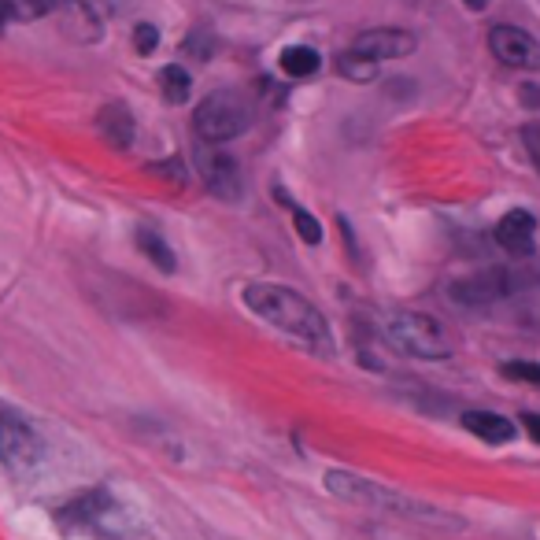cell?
Masks as SVG:
<instances>
[{"mask_svg":"<svg viewBox=\"0 0 540 540\" xmlns=\"http://www.w3.org/2000/svg\"><path fill=\"white\" fill-rule=\"evenodd\" d=\"M245 304L256 319H263L274 330H282L296 344H304L311 352H333L330 322L322 319V311L307 296L274 282H252L245 289Z\"/></svg>","mask_w":540,"mask_h":540,"instance_id":"cell-1","label":"cell"},{"mask_svg":"<svg viewBox=\"0 0 540 540\" xmlns=\"http://www.w3.org/2000/svg\"><path fill=\"white\" fill-rule=\"evenodd\" d=\"M326 489H330L333 496L348 500V504L370 507V511H381V515L422 518V522H433V526H448V522H452V518H444L441 511H433V507L426 504H415V500L393 492L389 485H374V481L367 478H356V474H348V470H330V474H326Z\"/></svg>","mask_w":540,"mask_h":540,"instance_id":"cell-2","label":"cell"},{"mask_svg":"<svg viewBox=\"0 0 540 540\" xmlns=\"http://www.w3.org/2000/svg\"><path fill=\"white\" fill-rule=\"evenodd\" d=\"M60 526L74 529L89 540H130V515L123 504L111 500V492L97 489L78 496L60 511Z\"/></svg>","mask_w":540,"mask_h":540,"instance_id":"cell-3","label":"cell"},{"mask_svg":"<svg viewBox=\"0 0 540 540\" xmlns=\"http://www.w3.org/2000/svg\"><path fill=\"white\" fill-rule=\"evenodd\" d=\"M385 341L411 359L452 356V344H448L444 326L433 315H422V311H396V315H389L385 319Z\"/></svg>","mask_w":540,"mask_h":540,"instance_id":"cell-4","label":"cell"},{"mask_svg":"<svg viewBox=\"0 0 540 540\" xmlns=\"http://www.w3.org/2000/svg\"><path fill=\"white\" fill-rule=\"evenodd\" d=\"M193 126H197V134L208 145L234 141V137H241L252 126V104H248V97L234 93V89H219L208 100H200Z\"/></svg>","mask_w":540,"mask_h":540,"instance_id":"cell-5","label":"cell"},{"mask_svg":"<svg viewBox=\"0 0 540 540\" xmlns=\"http://www.w3.org/2000/svg\"><path fill=\"white\" fill-rule=\"evenodd\" d=\"M0 459L15 478H34L45 467V441L41 433L12 411H0Z\"/></svg>","mask_w":540,"mask_h":540,"instance_id":"cell-6","label":"cell"},{"mask_svg":"<svg viewBox=\"0 0 540 540\" xmlns=\"http://www.w3.org/2000/svg\"><path fill=\"white\" fill-rule=\"evenodd\" d=\"M518 285H522V274H515V270H489V274H474V278L448 285V296L463 307H485L511 296Z\"/></svg>","mask_w":540,"mask_h":540,"instance_id":"cell-7","label":"cell"},{"mask_svg":"<svg viewBox=\"0 0 540 540\" xmlns=\"http://www.w3.org/2000/svg\"><path fill=\"white\" fill-rule=\"evenodd\" d=\"M197 167H200V174H204V182H208V189L215 193V197L237 200L241 193H245V178H241V167L234 163V156H226V152H219V148L200 145L197 148Z\"/></svg>","mask_w":540,"mask_h":540,"instance_id":"cell-8","label":"cell"},{"mask_svg":"<svg viewBox=\"0 0 540 540\" xmlns=\"http://www.w3.org/2000/svg\"><path fill=\"white\" fill-rule=\"evenodd\" d=\"M489 49L492 56L507 67H522V71H533L540 67V45L537 37H529L526 30H518V26H492L489 30Z\"/></svg>","mask_w":540,"mask_h":540,"instance_id":"cell-9","label":"cell"},{"mask_svg":"<svg viewBox=\"0 0 540 540\" xmlns=\"http://www.w3.org/2000/svg\"><path fill=\"white\" fill-rule=\"evenodd\" d=\"M415 34L407 30H396V26H381V30H367V34L356 37V52L370 56V60H404L415 52Z\"/></svg>","mask_w":540,"mask_h":540,"instance_id":"cell-10","label":"cell"},{"mask_svg":"<svg viewBox=\"0 0 540 540\" xmlns=\"http://www.w3.org/2000/svg\"><path fill=\"white\" fill-rule=\"evenodd\" d=\"M496 245L504 248L507 256H529L533 252V237H537V219L529 215V211H507L504 219L496 222Z\"/></svg>","mask_w":540,"mask_h":540,"instance_id":"cell-11","label":"cell"},{"mask_svg":"<svg viewBox=\"0 0 540 540\" xmlns=\"http://www.w3.org/2000/svg\"><path fill=\"white\" fill-rule=\"evenodd\" d=\"M97 130L111 148H130V141H134V115L123 104H108L97 115Z\"/></svg>","mask_w":540,"mask_h":540,"instance_id":"cell-12","label":"cell"},{"mask_svg":"<svg viewBox=\"0 0 540 540\" xmlns=\"http://www.w3.org/2000/svg\"><path fill=\"white\" fill-rule=\"evenodd\" d=\"M463 426H467L474 437H481V441H489V444H504L515 437V426H511L504 415H492V411H467V415H463Z\"/></svg>","mask_w":540,"mask_h":540,"instance_id":"cell-13","label":"cell"},{"mask_svg":"<svg viewBox=\"0 0 540 540\" xmlns=\"http://www.w3.org/2000/svg\"><path fill=\"white\" fill-rule=\"evenodd\" d=\"M137 245H141V252H145V259H152V267H160L163 274H174V267H178V259H174V252L167 248V241H163L156 230H148V226H141L137 230Z\"/></svg>","mask_w":540,"mask_h":540,"instance_id":"cell-14","label":"cell"},{"mask_svg":"<svg viewBox=\"0 0 540 540\" xmlns=\"http://www.w3.org/2000/svg\"><path fill=\"white\" fill-rule=\"evenodd\" d=\"M319 67L322 60L311 45H289V49H282V71L289 74V78H311Z\"/></svg>","mask_w":540,"mask_h":540,"instance_id":"cell-15","label":"cell"},{"mask_svg":"<svg viewBox=\"0 0 540 540\" xmlns=\"http://www.w3.org/2000/svg\"><path fill=\"white\" fill-rule=\"evenodd\" d=\"M160 89H163V97H167V104H182V100H189L193 78H189V71H182L178 63H171V67L160 71Z\"/></svg>","mask_w":540,"mask_h":540,"instance_id":"cell-16","label":"cell"},{"mask_svg":"<svg viewBox=\"0 0 540 540\" xmlns=\"http://www.w3.org/2000/svg\"><path fill=\"white\" fill-rule=\"evenodd\" d=\"M337 71L348 78V82H370L374 74H378V60H370V56H363V52H341L337 56Z\"/></svg>","mask_w":540,"mask_h":540,"instance_id":"cell-17","label":"cell"},{"mask_svg":"<svg viewBox=\"0 0 540 540\" xmlns=\"http://www.w3.org/2000/svg\"><path fill=\"white\" fill-rule=\"evenodd\" d=\"M8 4V19L15 23H34V19H45L49 12H56L67 0H4Z\"/></svg>","mask_w":540,"mask_h":540,"instance_id":"cell-18","label":"cell"},{"mask_svg":"<svg viewBox=\"0 0 540 540\" xmlns=\"http://www.w3.org/2000/svg\"><path fill=\"white\" fill-rule=\"evenodd\" d=\"M293 226H296V234L304 237L307 245H319V241H322V226L315 222V215H311V211L296 208L293 211Z\"/></svg>","mask_w":540,"mask_h":540,"instance_id":"cell-19","label":"cell"},{"mask_svg":"<svg viewBox=\"0 0 540 540\" xmlns=\"http://www.w3.org/2000/svg\"><path fill=\"white\" fill-rule=\"evenodd\" d=\"M156 45H160V30H156L152 23H137L134 26V49L141 52V56H152Z\"/></svg>","mask_w":540,"mask_h":540,"instance_id":"cell-20","label":"cell"},{"mask_svg":"<svg viewBox=\"0 0 540 540\" xmlns=\"http://www.w3.org/2000/svg\"><path fill=\"white\" fill-rule=\"evenodd\" d=\"M522 141H526L529 160L537 163V171H540V123H529L526 130H522Z\"/></svg>","mask_w":540,"mask_h":540,"instance_id":"cell-21","label":"cell"},{"mask_svg":"<svg viewBox=\"0 0 540 540\" xmlns=\"http://www.w3.org/2000/svg\"><path fill=\"white\" fill-rule=\"evenodd\" d=\"M522 422H526V430H529V437L540 444V415H522Z\"/></svg>","mask_w":540,"mask_h":540,"instance_id":"cell-22","label":"cell"},{"mask_svg":"<svg viewBox=\"0 0 540 540\" xmlns=\"http://www.w3.org/2000/svg\"><path fill=\"white\" fill-rule=\"evenodd\" d=\"M522 97H526V104H529V108H533V104H540V89L526 86V89H522Z\"/></svg>","mask_w":540,"mask_h":540,"instance_id":"cell-23","label":"cell"},{"mask_svg":"<svg viewBox=\"0 0 540 540\" xmlns=\"http://www.w3.org/2000/svg\"><path fill=\"white\" fill-rule=\"evenodd\" d=\"M463 4H467L470 12H485L489 8V0H463Z\"/></svg>","mask_w":540,"mask_h":540,"instance_id":"cell-24","label":"cell"},{"mask_svg":"<svg viewBox=\"0 0 540 540\" xmlns=\"http://www.w3.org/2000/svg\"><path fill=\"white\" fill-rule=\"evenodd\" d=\"M4 23H8V4L0 0V34H4Z\"/></svg>","mask_w":540,"mask_h":540,"instance_id":"cell-25","label":"cell"},{"mask_svg":"<svg viewBox=\"0 0 540 540\" xmlns=\"http://www.w3.org/2000/svg\"><path fill=\"white\" fill-rule=\"evenodd\" d=\"M533 385H540V367H537V374H533Z\"/></svg>","mask_w":540,"mask_h":540,"instance_id":"cell-26","label":"cell"}]
</instances>
